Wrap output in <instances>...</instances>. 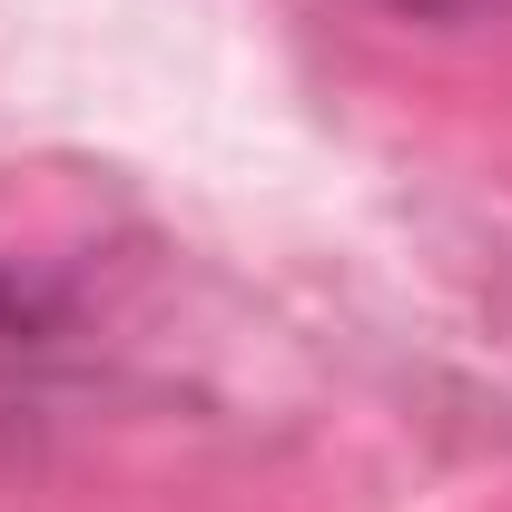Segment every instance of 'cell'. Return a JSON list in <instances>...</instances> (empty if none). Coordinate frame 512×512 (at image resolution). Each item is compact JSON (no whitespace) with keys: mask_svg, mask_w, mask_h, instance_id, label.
I'll list each match as a JSON object with an SVG mask.
<instances>
[{"mask_svg":"<svg viewBox=\"0 0 512 512\" xmlns=\"http://www.w3.org/2000/svg\"><path fill=\"white\" fill-rule=\"evenodd\" d=\"M384 20H424V30H463V20H503L512 0H365Z\"/></svg>","mask_w":512,"mask_h":512,"instance_id":"1","label":"cell"}]
</instances>
